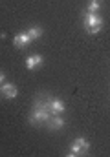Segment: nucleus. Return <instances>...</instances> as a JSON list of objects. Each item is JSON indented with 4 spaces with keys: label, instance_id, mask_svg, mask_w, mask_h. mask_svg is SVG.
Returning <instances> with one entry per match:
<instances>
[{
    "label": "nucleus",
    "instance_id": "obj_1",
    "mask_svg": "<svg viewBox=\"0 0 110 157\" xmlns=\"http://www.w3.org/2000/svg\"><path fill=\"white\" fill-rule=\"evenodd\" d=\"M50 117H51V112H50L48 102H46V104H42V102L39 104V102H37L35 106H33L31 115L28 117V121H30V124H33V126H35V124H40V122H42V124H46V121H48Z\"/></svg>",
    "mask_w": 110,
    "mask_h": 157
},
{
    "label": "nucleus",
    "instance_id": "obj_2",
    "mask_svg": "<svg viewBox=\"0 0 110 157\" xmlns=\"http://www.w3.org/2000/svg\"><path fill=\"white\" fill-rule=\"evenodd\" d=\"M83 24H84V28L90 35H96L103 29V18L97 13H88L86 11L84 17H83Z\"/></svg>",
    "mask_w": 110,
    "mask_h": 157
},
{
    "label": "nucleus",
    "instance_id": "obj_3",
    "mask_svg": "<svg viewBox=\"0 0 110 157\" xmlns=\"http://www.w3.org/2000/svg\"><path fill=\"white\" fill-rule=\"evenodd\" d=\"M88 150H90V141L84 139V137H77L72 143V146H70L68 155H84Z\"/></svg>",
    "mask_w": 110,
    "mask_h": 157
},
{
    "label": "nucleus",
    "instance_id": "obj_4",
    "mask_svg": "<svg viewBox=\"0 0 110 157\" xmlns=\"http://www.w3.org/2000/svg\"><path fill=\"white\" fill-rule=\"evenodd\" d=\"M48 106H50V112L51 115H63L64 110H66V104L63 99H53V97H48Z\"/></svg>",
    "mask_w": 110,
    "mask_h": 157
},
{
    "label": "nucleus",
    "instance_id": "obj_5",
    "mask_svg": "<svg viewBox=\"0 0 110 157\" xmlns=\"http://www.w3.org/2000/svg\"><path fill=\"white\" fill-rule=\"evenodd\" d=\"M0 93L6 97V99H15L18 95V90L13 82H2L0 84Z\"/></svg>",
    "mask_w": 110,
    "mask_h": 157
},
{
    "label": "nucleus",
    "instance_id": "obj_6",
    "mask_svg": "<svg viewBox=\"0 0 110 157\" xmlns=\"http://www.w3.org/2000/svg\"><path fill=\"white\" fill-rule=\"evenodd\" d=\"M46 128L50 132H57V130H63L64 128V119L61 115H51V117L46 121Z\"/></svg>",
    "mask_w": 110,
    "mask_h": 157
},
{
    "label": "nucleus",
    "instance_id": "obj_7",
    "mask_svg": "<svg viewBox=\"0 0 110 157\" xmlns=\"http://www.w3.org/2000/svg\"><path fill=\"white\" fill-rule=\"evenodd\" d=\"M30 42H33V40L30 39V35H28L26 31H22V33H17V35H15V39H13L15 48H18V49H22V48L30 46Z\"/></svg>",
    "mask_w": 110,
    "mask_h": 157
},
{
    "label": "nucleus",
    "instance_id": "obj_8",
    "mask_svg": "<svg viewBox=\"0 0 110 157\" xmlns=\"http://www.w3.org/2000/svg\"><path fill=\"white\" fill-rule=\"evenodd\" d=\"M44 62V59H42V55H30L28 59H26V70H35L37 66H40Z\"/></svg>",
    "mask_w": 110,
    "mask_h": 157
},
{
    "label": "nucleus",
    "instance_id": "obj_9",
    "mask_svg": "<svg viewBox=\"0 0 110 157\" xmlns=\"http://www.w3.org/2000/svg\"><path fill=\"white\" fill-rule=\"evenodd\" d=\"M26 33L30 35V39L31 40H37L42 37V28H39V26H30L28 29H26Z\"/></svg>",
    "mask_w": 110,
    "mask_h": 157
},
{
    "label": "nucleus",
    "instance_id": "obj_10",
    "mask_svg": "<svg viewBox=\"0 0 110 157\" xmlns=\"http://www.w3.org/2000/svg\"><path fill=\"white\" fill-rule=\"evenodd\" d=\"M101 6H103L101 0H90L88 6H86V11L88 13H99L101 11Z\"/></svg>",
    "mask_w": 110,
    "mask_h": 157
},
{
    "label": "nucleus",
    "instance_id": "obj_11",
    "mask_svg": "<svg viewBox=\"0 0 110 157\" xmlns=\"http://www.w3.org/2000/svg\"><path fill=\"white\" fill-rule=\"evenodd\" d=\"M2 82H6V73H4V71H0V84H2Z\"/></svg>",
    "mask_w": 110,
    "mask_h": 157
}]
</instances>
